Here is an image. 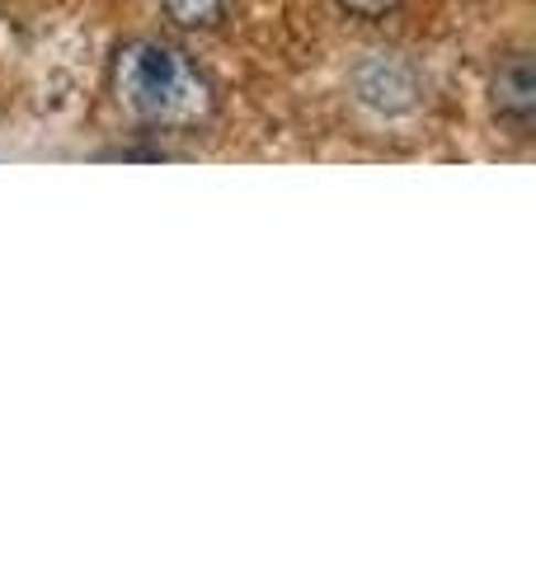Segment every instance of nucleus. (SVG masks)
I'll use <instances>...</instances> for the list:
<instances>
[{"label": "nucleus", "instance_id": "f257e3e1", "mask_svg": "<svg viewBox=\"0 0 536 564\" xmlns=\"http://www.w3.org/2000/svg\"><path fill=\"white\" fill-rule=\"evenodd\" d=\"M114 95L122 113L141 128L160 132H199L217 113V90L184 47L165 39H132L114 57Z\"/></svg>", "mask_w": 536, "mask_h": 564}, {"label": "nucleus", "instance_id": "f03ea898", "mask_svg": "<svg viewBox=\"0 0 536 564\" xmlns=\"http://www.w3.org/2000/svg\"><path fill=\"white\" fill-rule=\"evenodd\" d=\"M494 113L508 122L517 137L532 132V118H536V70L527 52H513V57L499 66L494 76Z\"/></svg>", "mask_w": 536, "mask_h": 564}, {"label": "nucleus", "instance_id": "7ed1b4c3", "mask_svg": "<svg viewBox=\"0 0 536 564\" xmlns=\"http://www.w3.org/2000/svg\"><path fill=\"white\" fill-rule=\"evenodd\" d=\"M179 29H212L226 14V0H160Z\"/></svg>", "mask_w": 536, "mask_h": 564}, {"label": "nucleus", "instance_id": "20e7f679", "mask_svg": "<svg viewBox=\"0 0 536 564\" xmlns=\"http://www.w3.org/2000/svg\"><path fill=\"white\" fill-rule=\"evenodd\" d=\"M349 14H357V20H382V14H390L400 6V0H339Z\"/></svg>", "mask_w": 536, "mask_h": 564}]
</instances>
